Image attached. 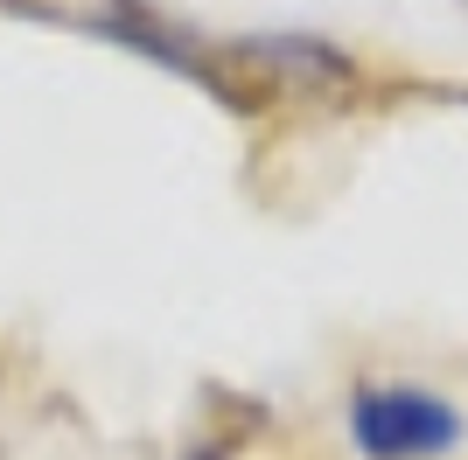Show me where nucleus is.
Instances as JSON below:
<instances>
[{
	"mask_svg": "<svg viewBox=\"0 0 468 460\" xmlns=\"http://www.w3.org/2000/svg\"><path fill=\"white\" fill-rule=\"evenodd\" d=\"M462 412L454 398L427 383H364L350 391V440L364 460H441L462 446Z\"/></svg>",
	"mask_w": 468,
	"mask_h": 460,
	"instance_id": "1",
	"label": "nucleus"
},
{
	"mask_svg": "<svg viewBox=\"0 0 468 460\" xmlns=\"http://www.w3.org/2000/svg\"><path fill=\"white\" fill-rule=\"evenodd\" d=\"M224 454H231V446H224V440H203V446H189V454H182V460H224Z\"/></svg>",
	"mask_w": 468,
	"mask_h": 460,
	"instance_id": "2",
	"label": "nucleus"
}]
</instances>
